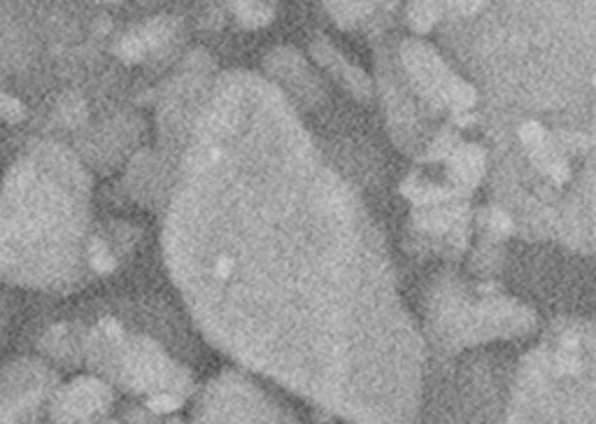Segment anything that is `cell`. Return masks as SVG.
<instances>
[{
    "label": "cell",
    "mask_w": 596,
    "mask_h": 424,
    "mask_svg": "<svg viewBox=\"0 0 596 424\" xmlns=\"http://www.w3.org/2000/svg\"><path fill=\"white\" fill-rule=\"evenodd\" d=\"M215 273L219 275V277H229V275H233V259H229V257H219V259H217V264H215Z\"/></svg>",
    "instance_id": "5"
},
{
    "label": "cell",
    "mask_w": 596,
    "mask_h": 424,
    "mask_svg": "<svg viewBox=\"0 0 596 424\" xmlns=\"http://www.w3.org/2000/svg\"><path fill=\"white\" fill-rule=\"evenodd\" d=\"M175 406H177V401L168 399V397H158V399L151 401V408H154V411H172Z\"/></svg>",
    "instance_id": "6"
},
{
    "label": "cell",
    "mask_w": 596,
    "mask_h": 424,
    "mask_svg": "<svg viewBox=\"0 0 596 424\" xmlns=\"http://www.w3.org/2000/svg\"><path fill=\"white\" fill-rule=\"evenodd\" d=\"M473 154L475 150H463L454 161V173L461 180V185H475V180L480 178V157L470 159Z\"/></svg>",
    "instance_id": "2"
},
{
    "label": "cell",
    "mask_w": 596,
    "mask_h": 424,
    "mask_svg": "<svg viewBox=\"0 0 596 424\" xmlns=\"http://www.w3.org/2000/svg\"><path fill=\"white\" fill-rule=\"evenodd\" d=\"M555 371L559 376H573V373L580 371V355H578V338H569L562 340V345L557 350L555 357Z\"/></svg>",
    "instance_id": "1"
},
{
    "label": "cell",
    "mask_w": 596,
    "mask_h": 424,
    "mask_svg": "<svg viewBox=\"0 0 596 424\" xmlns=\"http://www.w3.org/2000/svg\"><path fill=\"white\" fill-rule=\"evenodd\" d=\"M594 86H596V79H594Z\"/></svg>",
    "instance_id": "7"
},
{
    "label": "cell",
    "mask_w": 596,
    "mask_h": 424,
    "mask_svg": "<svg viewBox=\"0 0 596 424\" xmlns=\"http://www.w3.org/2000/svg\"><path fill=\"white\" fill-rule=\"evenodd\" d=\"M489 226L496 233H510V229H513V222H510V217L506 215V212H501V210H492L489 212Z\"/></svg>",
    "instance_id": "4"
},
{
    "label": "cell",
    "mask_w": 596,
    "mask_h": 424,
    "mask_svg": "<svg viewBox=\"0 0 596 424\" xmlns=\"http://www.w3.org/2000/svg\"><path fill=\"white\" fill-rule=\"evenodd\" d=\"M520 138L529 150H536V147H541V145L548 143L545 140V131L541 128V124H536V121L524 124V126L520 128Z\"/></svg>",
    "instance_id": "3"
}]
</instances>
